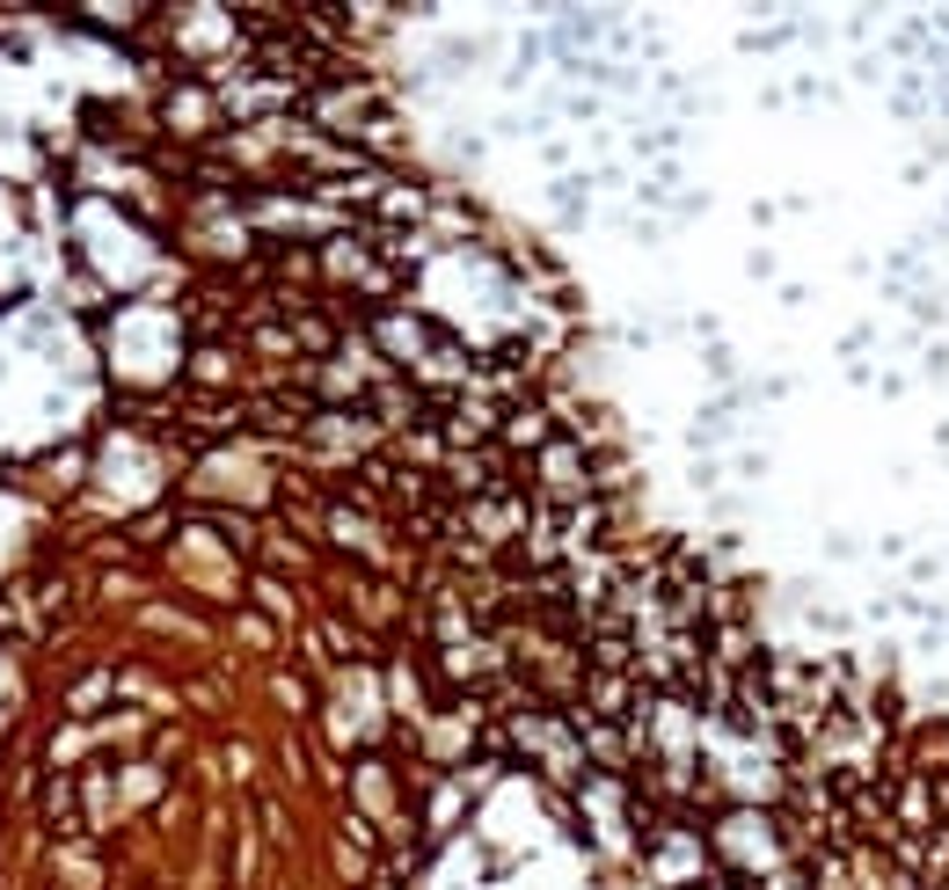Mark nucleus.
Masks as SVG:
<instances>
[{"label": "nucleus", "instance_id": "obj_2", "mask_svg": "<svg viewBox=\"0 0 949 890\" xmlns=\"http://www.w3.org/2000/svg\"><path fill=\"white\" fill-rule=\"evenodd\" d=\"M584 751H592L599 767H629V759H635V723L584 716Z\"/></svg>", "mask_w": 949, "mask_h": 890}, {"label": "nucleus", "instance_id": "obj_8", "mask_svg": "<svg viewBox=\"0 0 949 890\" xmlns=\"http://www.w3.org/2000/svg\"><path fill=\"white\" fill-rule=\"evenodd\" d=\"M366 890H395V876H366Z\"/></svg>", "mask_w": 949, "mask_h": 890}, {"label": "nucleus", "instance_id": "obj_6", "mask_svg": "<svg viewBox=\"0 0 949 890\" xmlns=\"http://www.w3.org/2000/svg\"><path fill=\"white\" fill-rule=\"evenodd\" d=\"M380 219H387V227H409V219H424V197L417 191H387L380 197Z\"/></svg>", "mask_w": 949, "mask_h": 890}, {"label": "nucleus", "instance_id": "obj_3", "mask_svg": "<svg viewBox=\"0 0 949 890\" xmlns=\"http://www.w3.org/2000/svg\"><path fill=\"white\" fill-rule=\"evenodd\" d=\"M351 788H358V810H373V818H395V804H402V796H395V767H387V759H358V767H351Z\"/></svg>", "mask_w": 949, "mask_h": 890}, {"label": "nucleus", "instance_id": "obj_7", "mask_svg": "<svg viewBox=\"0 0 949 890\" xmlns=\"http://www.w3.org/2000/svg\"><path fill=\"white\" fill-rule=\"evenodd\" d=\"M256 599H264V606L278 613V621H293V592H285V584H271V576H256Z\"/></svg>", "mask_w": 949, "mask_h": 890}, {"label": "nucleus", "instance_id": "obj_4", "mask_svg": "<svg viewBox=\"0 0 949 890\" xmlns=\"http://www.w3.org/2000/svg\"><path fill=\"white\" fill-rule=\"evenodd\" d=\"M548 438H555V431H548V409H511L504 431H497V446H504V453H527V460H533V453L548 446Z\"/></svg>", "mask_w": 949, "mask_h": 890}, {"label": "nucleus", "instance_id": "obj_1", "mask_svg": "<svg viewBox=\"0 0 949 890\" xmlns=\"http://www.w3.org/2000/svg\"><path fill=\"white\" fill-rule=\"evenodd\" d=\"M891 818L906 825V839H928V832H935V818H942V810H935V781H928L920 767L891 781Z\"/></svg>", "mask_w": 949, "mask_h": 890}, {"label": "nucleus", "instance_id": "obj_5", "mask_svg": "<svg viewBox=\"0 0 949 890\" xmlns=\"http://www.w3.org/2000/svg\"><path fill=\"white\" fill-rule=\"evenodd\" d=\"M81 788L73 781H44V818H52V832H73L81 825V804H73Z\"/></svg>", "mask_w": 949, "mask_h": 890}]
</instances>
